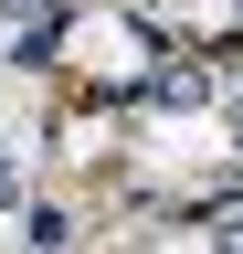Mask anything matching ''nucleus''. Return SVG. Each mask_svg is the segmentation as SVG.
<instances>
[{
	"instance_id": "obj_4",
	"label": "nucleus",
	"mask_w": 243,
	"mask_h": 254,
	"mask_svg": "<svg viewBox=\"0 0 243 254\" xmlns=\"http://www.w3.org/2000/svg\"><path fill=\"white\" fill-rule=\"evenodd\" d=\"M222 244H243V212H233V222H222Z\"/></svg>"
},
{
	"instance_id": "obj_2",
	"label": "nucleus",
	"mask_w": 243,
	"mask_h": 254,
	"mask_svg": "<svg viewBox=\"0 0 243 254\" xmlns=\"http://www.w3.org/2000/svg\"><path fill=\"white\" fill-rule=\"evenodd\" d=\"M21 244H74V212H53V201H32V212H21Z\"/></svg>"
},
{
	"instance_id": "obj_1",
	"label": "nucleus",
	"mask_w": 243,
	"mask_h": 254,
	"mask_svg": "<svg viewBox=\"0 0 243 254\" xmlns=\"http://www.w3.org/2000/svg\"><path fill=\"white\" fill-rule=\"evenodd\" d=\"M148 95H159V106H201V95H211V74H201V64H169Z\"/></svg>"
},
{
	"instance_id": "obj_3",
	"label": "nucleus",
	"mask_w": 243,
	"mask_h": 254,
	"mask_svg": "<svg viewBox=\"0 0 243 254\" xmlns=\"http://www.w3.org/2000/svg\"><path fill=\"white\" fill-rule=\"evenodd\" d=\"M21 201V159H0V212H11Z\"/></svg>"
}]
</instances>
